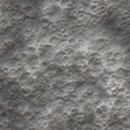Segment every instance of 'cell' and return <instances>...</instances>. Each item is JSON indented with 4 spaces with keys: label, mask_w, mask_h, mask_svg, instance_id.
I'll return each mask as SVG.
<instances>
[{
    "label": "cell",
    "mask_w": 130,
    "mask_h": 130,
    "mask_svg": "<svg viewBox=\"0 0 130 130\" xmlns=\"http://www.w3.org/2000/svg\"><path fill=\"white\" fill-rule=\"evenodd\" d=\"M110 45V40L107 39V38H97V39L94 40V46L95 48L99 49V51H102L106 47Z\"/></svg>",
    "instance_id": "cell-4"
},
{
    "label": "cell",
    "mask_w": 130,
    "mask_h": 130,
    "mask_svg": "<svg viewBox=\"0 0 130 130\" xmlns=\"http://www.w3.org/2000/svg\"><path fill=\"white\" fill-rule=\"evenodd\" d=\"M112 59L118 62H122L123 63V59H124V53L122 52V49L120 48H116L114 49V55H112Z\"/></svg>",
    "instance_id": "cell-12"
},
{
    "label": "cell",
    "mask_w": 130,
    "mask_h": 130,
    "mask_svg": "<svg viewBox=\"0 0 130 130\" xmlns=\"http://www.w3.org/2000/svg\"><path fill=\"white\" fill-rule=\"evenodd\" d=\"M28 58H29V55L26 53V51H22V52H19V53H17L15 54V59L20 62L21 64H25L26 62H27Z\"/></svg>",
    "instance_id": "cell-10"
},
{
    "label": "cell",
    "mask_w": 130,
    "mask_h": 130,
    "mask_svg": "<svg viewBox=\"0 0 130 130\" xmlns=\"http://www.w3.org/2000/svg\"><path fill=\"white\" fill-rule=\"evenodd\" d=\"M62 11L63 9L60 7V5L56 4H49L45 7V17L52 20V21H56L60 18H62Z\"/></svg>",
    "instance_id": "cell-1"
},
{
    "label": "cell",
    "mask_w": 130,
    "mask_h": 130,
    "mask_svg": "<svg viewBox=\"0 0 130 130\" xmlns=\"http://www.w3.org/2000/svg\"><path fill=\"white\" fill-rule=\"evenodd\" d=\"M93 1H94V0H81V1H80V6L88 11V7L93 4Z\"/></svg>",
    "instance_id": "cell-14"
},
{
    "label": "cell",
    "mask_w": 130,
    "mask_h": 130,
    "mask_svg": "<svg viewBox=\"0 0 130 130\" xmlns=\"http://www.w3.org/2000/svg\"><path fill=\"white\" fill-rule=\"evenodd\" d=\"M112 55H114V49H111V51H106L103 53V61L112 59Z\"/></svg>",
    "instance_id": "cell-15"
},
{
    "label": "cell",
    "mask_w": 130,
    "mask_h": 130,
    "mask_svg": "<svg viewBox=\"0 0 130 130\" xmlns=\"http://www.w3.org/2000/svg\"><path fill=\"white\" fill-rule=\"evenodd\" d=\"M127 80H128V82H129V83H130V76H129V77H128Z\"/></svg>",
    "instance_id": "cell-17"
},
{
    "label": "cell",
    "mask_w": 130,
    "mask_h": 130,
    "mask_svg": "<svg viewBox=\"0 0 130 130\" xmlns=\"http://www.w3.org/2000/svg\"><path fill=\"white\" fill-rule=\"evenodd\" d=\"M20 11H21L22 13H24L25 17H28V15H29L30 13L35 11V7H34L33 4L26 3V4H24V5H21V7H20Z\"/></svg>",
    "instance_id": "cell-7"
},
{
    "label": "cell",
    "mask_w": 130,
    "mask_h": 130,
    "mask_svg": "<svg viewBox=\"0 0 130 130\" xmlns=\"http://www.w3.org/2000/svg\"><path fill=\"white\" fill-rule=\"evenodd\" d=\"M80 96L85 101H91L95 96V90L93 88H85V90L82 91V94H80Z\"/></svg>",
    "instance_id": "cell-5"
},
{
    "label": "cell",
    "mask_w": 130,
    "mask_h": 130,
    "mask_svg": "<svg viewBox=\"0 0 130 130\" xmlns=\"http://www.w3.org/2000/svg\"><path fill=\"white\" fill-rule=\"evenodd\" d=\"M61 42H62V40L59 38L58 35H49L48 36V39H47V43L48 45H51V46H53V47H60V45H61Z\"/></svg>",
    "instance_id": "cell-8"
},
{
    "label": "cell",
    "mask_w": 130,
    "mask_h": 130,
    "mask_svg": "<svg viewBox=\"0 0 130 130\" xmlns=\"http://www.w3.org/2000/svg\"><path fill=\"white\" fill-rule=\"evenodd\" d=\"M111 111V106L108 103L101 102L100 104H97L95 108V115H104V114H110Z\"/></svg>",
    "instance_id": "cell-2"
},
{
    "label": "cell",
    "mask_w": 130,
    "mask_h": 130,
    "mask_svg": "<svg viewBox=\"0 0 130 130\" xmlns=\"http://www.w3.org/2000/svg\"><path fill=\"white\" fill-rule=\"evenodd\" d=\"M59 5L62 9L74 8V1L73 0H59Z\"/></svg>",
    "instance_id": "cell-11"
},
{
    "label": "cell",
    "mask_w": 130,
    "mask_h": 130,
    "mask_svg": "<svg viewBox=\"0 0 130 130\" xmlns=\"http://www.w3.org/2000/svg\"><path fill=\"white\" fill-rule=\"evenodd\" d=\"M111 108L115 109V110H118V109H121L122 107H124V100L123 99H120V97H114L111 100Z\"/></svg>",
    "instance_id": "cell-9"
},
{
    "label": "cell",
    "mask_w": 130,
    "mask_h": 130,
    "mask_svg": "<svg viewBox=\"0 0 130 130\" xmlns=\"http://www.w3.org/2000/svg\"><path fill=\"white\" fill-rule=\"evenodd\" d=\"M26 53H27L29 56H33V55H38V47L35 45H28L26 47Z\"/></svg>",
    "instance_id": "cell-13"
},
{
    "label": "cell",
    "mask_w": 130,
    "mask_h": 130,
    "mask_svg": "<svg viewBox=\"0 0 130 130\" xmlns=\"http://www.w3.org/2000/svg\"><path fill=\"white\" fill-rule=\"evenodd\" d=\"M30 77H32V72H29V70H25L24 73H21V74L17 77V81H18L21 86H24Z\"/></svg>",
    "instance_id": "cell-6"
},
{
    "label": "cell",
    "mask_w": 130,
    "mask_h": 130,
    "mask_svg": "<svg viewBox=\"0 0 130 130\" xmlns=\"http://www.w3.org/2000/svg\"><path fill=\"white\" fill-rule=\"evenodd\" d=\"M95 108H96V104L94 102H91V101H86L81 107H80V110L82 112H85V114H88V115H90L93 112L95 111Z\"/></svg>",
    "instance_id": "cell-3"
},
{
    "label": "cell",
    "mask_w": 130,
    "mask_h": 130,
    "mask_svg": "<svg viewBox=\"0 0 130 130\" xmlns=\"http://www.w3.org/2000/svg\"><path fill=\"white\" fill-rule=\"evenodd\" d=\"M81 129H94V123H89V122H85V123H82Z\"/></svg>",
    "instance_id": "cell-16"
}]
</instances>
